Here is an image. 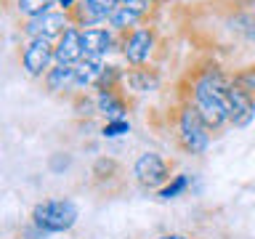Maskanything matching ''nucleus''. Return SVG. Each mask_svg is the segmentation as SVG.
Returning <instances> with one entry per match:
<instances>
[{
  "mask_svg": "<svg viewBox=\"0 0 255 239\" xmlns=\"http://www.w3.org/2000/svg\"><path fill=\"white\" fill-rule=\"evenodd\" d=\"M21 234L27 237V239H45V237H48V231H43V229H40V226H35V223H29V226L24 229Z\"/></svg>",
  "mask_w": 255,
  "mask_h": 239,
  "instance_id": "412c9836",
  "label": "nucleus"
},
{
  "mask_svg": "<svg viewBox=\"0 0 255 239\" xmlns=\"http://www.w3.org/2000/svg\"><path fill=\"white\" fill-rule=\"evenodd\" d=\"M175 141L186 154H202L210 143V127L205 125L194 101H183L175 115Z\"/></svg>",
  "mask_w": 255,
  "mask_h": 239,
  "instance_id": "f257e3e1",
  "label": "nucleus"
},
{
  "mask_svg": "<svg viewBox=\"0 0 255 239\" xmlns=\"http://www.w3.org/2000/svg\"><path fill=\"white\" fill-rule=\"evenodd\" d=\"M125 133H130V122L128 120H112V122L101 127L104 138H117V135H125Z\"/></svg>",
  "mask_w": 255,
  "mask_h": 239,
  "instance_id": "aec40b11",
  "label": "nucleus"
},
{
  "mask_svg": "<svg viewBox=\"0 0 255 239\" xmlns=\"http://www.w3.org/2000/svg\"><path fill=\"white\" fill-rule=\"evenodd\" d=\"M59 3L64 5V11H69V13H72V11H75V8H77V3H75V0H59Z\"/></svg>",
  "mask_w": 255,
  "mask_h": 239,
  "instance_id": "5701e85b",
  "label": "nucleus"
},
{
  "mask_svg": "<svg viewBox=\"0 0 255 239\" xmlns=\"http://www.w3.org/2000/svg\"><path fill=\"white\" fill-rule=\"evenodd\" d=\"M226 107H229V122L234 127H245L255 117V96L231 85V91L226 96Z\"/></svg>",
  "mask_w": 255,
  "mask_h": 239,
  "instance_id": "423d86ee",
  "label": "nucleus"
},
{
  "mask_svg": "<svg viewBox=\"0 0 255 239\" xmlns=\"http://www.w3.org/2000/svg\"><path fill=\"white\" fill-rule=\"evenodd\" d=\"M96 112H101L107 117V122H112V120H125L128 104L117 91H107V93H99V99H96Z\"/></svg>",
  "mask_w": 255,
  "mask_h": 239,
  "instance_id": "ddd939ff",
  "label": "nucleus"
},
{
  "mask_svg": "<svg viewBox=\"0 0 255 239\" xmlns=\"http://www.w3.org/2000/svg\"><path fill=\"white\" fill-rule=\"evenodd\" d=\"M72 83H75V67H67V64H56V67L45 75V85H48V91H53V93L69 88Z\"/></svg>",
  "mask_w": 255,
  "mask_h": 239,
  "instance_id": "2eb2a0df",
  "label": "nucleus"
},
{
  "mask_svg": "<svg viewBox=\"0 0 255 239\" xmlns=\"http://www.w3.org/2000/svg\"><path fill=\"white\" fill-rule=\"evenodd\" d=\"M231 85H237V88H242V91H247L250 96H255V64L234 72V75H231Z\"/></svg>",
  "mask_w": 255,
  "mask_h": 239,
  "instance_id": "6ab92c4d",
  "label": "nucleus"
},
{
  "mask_svg": "<svg viewBox=\"0 0 255 239\" xmlns=\"http://www.w3.org/2000/svg\"><path fill=\"white\" fill-rule=\"evenodd\" d=\"M120 8V0H85V3H80L72 16H80V21L85 24H93V21H101V19H112V13H115Z\"/></svg>",
  "mask_w": 255,
  "mask_h": 239,
  "instance_id": "1a4fd4ad",
  "label": "nucleus"
},
{
  "mask_svg": "<svg viewBox=\"0 0 255 239\" xmlns=\"http://www.w3.org/2000/svg\"><path fill=\"white\" fill-rule=\"evenodd\" d=\"M149 3H151V0H133V3L120 5L117 11L112 13L109 24H112V27H115L117 32H125V29L135 27V24L141 21V16L149 11Z\"/></svg>",
  "mask_w": 255,
  "mask_h": 239,
  "instance_id": "9d476101",
  "label": "nucleus"
},
{
  "mask_svg": "<svg viewBox=\"0 0 255 239\" xmlns=\"http://www.w3.org/2000/svg\"><path fill=\"white\" fill-rule=\"evenodd\" d=\"M109 45H112V35L107 29H99V27L83 29V59L101 61L104 53L109 51Z\"/></svg>",
  "mask_w": 255,
  "mask_h": 239,
  "instance_id": "f8f14e48",
  "label": "nucleus"
},
{
  "mask_svg": "<svg viewBox=\"0 0 255 239\" xmlns=\"http://www.w3.org/2000/svg\"><path fill=\"white\" fill-rule=\"evenodd\" d=\"M56 0H19L16 3V11L21 16H29V19H37V16L48 13V8H51Z\"/></svg>",
  "mask_w": 255,
  "mask_h": 239,
  "instance_id": "f3484780",
  "label": "nucleus"
},
{
  "mask_svg": "<svg viewBox=\"0 0 255 239\" xmlns=\"http://www.w3.org/2000/svg\"><path fill=\"white\" fill-rule=\"evenodd\" d=\"M104 72V64L101 61H93V59H83L75 67V85L77 88H85V85H96V80Z\"/></svg>",
  "mask_w": 255,
  "mask_h": 239,
  "instance_id": "dca6fc26",
  "label": "nucleus"
},
{
  "mask_svg": "<svg viewBox=\"0 0 255 239\" xmlns=\"http://www.w3.org/2000/svg\"><path fill=\"white\" fill-rule=\"evenodd\" d=\"M56 59V48L51 45V40L45 37H32L29 45L24 48L21 53V61H24V69L29 75H48L51 72V61Z\"/></svg>",
  "mask_w": 255,
  "mask_h": 239,
  "instance_id": "20e7f679",
  "label": "nucleus"
},
{
  "mask_svg": "<svg viewBox=\"0 0 255 239\" xmlns=\"http://www.w3.org/2000/svg\"><path fill=\"white\" fill-rule=\"evenodd\" d=\"M32 223L48 234L56 231H69L77 223V205L72 199H45L37 202L32 210Z\"/></svg>",
  "mask_w": 255,
  "mask_h": 239,
  "instance_id": "f03ea898",
  "label": "nucleus"
},
{
  "mask_svg": "<svg viewBox=\"0 0 255 239\" xmlns=\"http://www.w3.org/2000/svg\"><path fill=\"white\" fill-rule=\"evenodd\" d=\"M69 27H72V24H69L67 13H51V11H48L43 16H37V19H29L27 24H24V32H27L29 37L51 40V37H61Z\"/></svg>",
  "mask_w": 255,
  "mask_h": 239,
  "instance_id": "0eeeda50",
  "label": "nucleus"
},
{
  "mask_svg": "<svg viewBox=\"0 0 255 239\" xmlns=\"http://www.w3.org/2000/svg\"><path fill=\"white\" fill-rule=\"evenodd\" d=\"M69 162H72V157H53L51 159V170H64V167H69Z\"/></svg>",
  "mask_w": 255,
  "mask_h": 239,
  "instance_id": "4be33fe9",
  "label": "nucleus"
},
{
  "mask_svg": "<svg viewBox=\"0 0 255 239\" xmlns=\"http://www.w3.org/2000/svg\"><path fill=\"white\" fill-rule=\"evenodd\" d=\"M91 175H93V183L96 186H107L109 181H115L120 175V162L112 157H99L91 167Z\"/></svg>",
  "mask_w": 255,
  "mask_h": 239,
  "instance_id": "4468645a",
  "label": "nucleus"
},
{
  "mask_svg": "<svg viewBox=\"0 0 255 239\" xmlns=\"http://www.w3.org/2000/svg\"><path fill=\"white\" fill-rule=\"evenodd\" d=\"M157 239H189L186 234H162V237H157Z\"/></svg>",
  "mask_w": 255,
  "mask_h": 239,
  "instance_id": "b1692460",
  "label": "nucleus"
},
{
  "mask_svg": "<svg viewBox=\"0 0 255 239\" xmlns=\"http://www.w3.org/2000/svg\"><path fill=\"white\" fill-rule=\"evenodd\" d=\"M120 3H123V5H125V3H133V0H120Z\"/></svg>",
  "mask_w": 255,
  "mask_h": 239,
  "instance_id": "393cba45",
  "label": "nucleus"
},
{
  "mask_svg": "<svg viewBox=\"0 0 255 239\" xmlns=\"http://www.w3.org/2000/svg\"><path fill=\"white\" fill-rule=\"evenodd\" d=\"M56 61L72 67L75 61H83V32L69 27L56 43Z\"/></svg>",
  "mask_w": 255,
  "mask_h": 239,
  "instance_id": "6e6552de",
  "label": "nucleus"
},
{
  "mask_svg": "<svg viewBox=\"0 0 255 239\" xmlns=\"http://www.w3.org/2000/svg\"><path fill=\"white\" fill-rule=\"evenodd\" d=\"M133 175L143 189H159L170 181V162L165 157H159L157 151H146L135 159Z\"/></svg>",
  "mask_w": 255,
  "mask_h": 239,
  "instance_id": "7ed1b4c3",
  "label": "nucleus"
},
{
  "mask_svg": "<svg viewBox=\"0 0 255 239\" xmlns=\"http://www.w3.org/2000/svg\"><path fill=\"white\" fill-rule=\"evenodd\" d=\"M125 85L130 88L133 93H151V91H157V85H159V72L154 67L138 64V67L125 72Z\"/></svg>",
  "mask_w": 255,
  "mask_h": 239,
  "instance_id": "9b49d317",
  "label": "nucleus"
},
{
  "mask_svg": "<svg viewBox=\"0 0 255 239\" xmlns=\"http://www.w3.org/2000/svg\"><path fill=\"white\" fill-rule=\"evenodd\" d=\"M154 43H157L154 29H149V27L130 29V32H128V37L123 40V53H125L128 61L138 67V64H143V61L151 56V51H154Z\"/></svg>",
  "mask_w": 255,
  "mask_h": 239,
  "instance_id": "39448f33",
  "label": "nucleus"
},
{
  "mask_svg": "<svg viewBox=\"0 0 255 239\" xmlns=\"http://www.w3.org/2000/svg\"><path fill=\"white\" fill-rule=\"evenodd\" d=\"M186 189H189V175L178 173V175H173V178H170V183H165V186L159 189V197H162V199H175L178 194H183Z\"/></svg>",
  "mask_w": 255,
  "mask_h": 239,
  "instance_id": "a211bd4d",
  "label": "nucleus"
}]
</instances>
